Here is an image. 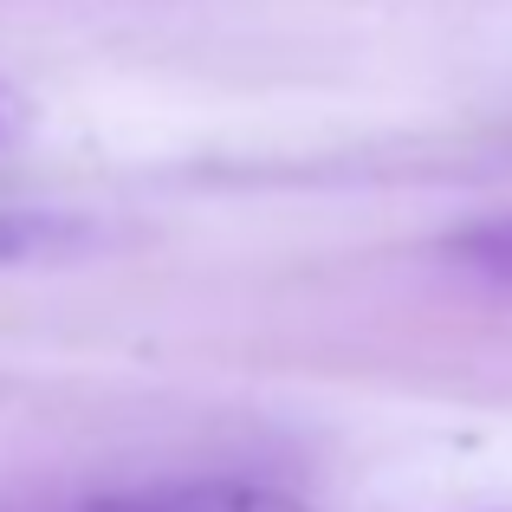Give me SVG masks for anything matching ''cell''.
I'll return each mask as SVG.
<instances>
[{
	"mask_svg": "<svg viewBox=\"0 0 512 512\" xmlns=\"http://www.w3.org/2000/svg\"><path fill=\"white\" fill-rule=\"evenodd\" d=\"M59 512H312L299 493H279L266 480H150V487H117V493H91Z\"/></svg>",
	"mask_w": 512,
	"mask_h": 512,
	"instance_id": "6da1fadb",
	"label": "cell"
},
{
	"mask_svg": "<svg viewBox=\"0 0 512 512\" xmlns=\"http://www.w3.org/2000/svg\"><path fill=\"white\" fill-rule=\"evenodd\" d=\"M20 130H26V98L7 85V78H0V150H13V143H20Z\"/></svg>",
	"mask_w": 512,
	"mask_h": 512,
	"instance_id": "277c9868",
	"label": "cell"
},
{
	"mask_svg": "<svg viewBox=\"0 0 512 512\" xmlns=\"http://www.w3.org/2000/svg\"><path fill=\"white\" fill-rule=\"evenodd\" d=\"M441 253H448V266H461V273H474V279H487V286L512 292V208L454 227V234L441 240Z\"/></svg>",
	"mask_w": 512,
	"mask_h": 512,
	"instance_id": "7a4b0ae2",
	"label": "cell"
},
{
	"mask_svg": "<svg viewBox=\"0 0 512 512\" xmlns=\"http://www.w3.org/2000/svg\"><path fill=\"white\" fill-rule=\"evenodd\" d=\"M78 240L72 221H39V214H0V260H39Z\"/></svg>",
	"mask_w": 512,
	"mask_h": 512,
	"instance_id": "3957f363",
	"label": "cell"
}]
</instances>
